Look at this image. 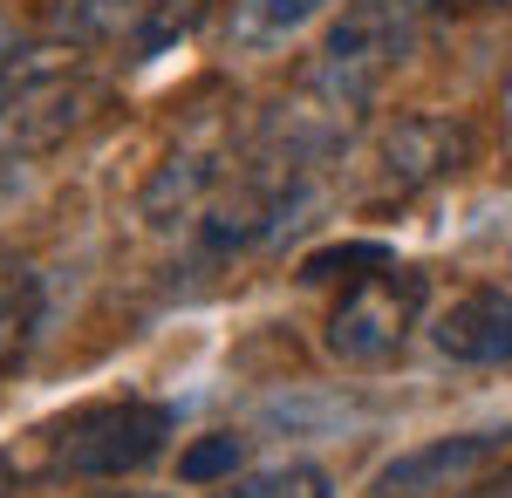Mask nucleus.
Masks as SVG:
<instances>
[{
  "mask_svg": "<svg viewBox=\"0 0 512 498\" xmlns=\"http://www.w3.org/2000/svg\"><path fill=\"white\" fill-rule=\"evenodd\" d=\"M14 492H21V471H14V458L0 451V498H14Z\"/></svg>",
  "mask_w": 512,
  "mask_h": 498,
  "instance_id": "15",
  "label": "nucleus"
},
{
  "mask_svg": "<svg viewBox=\"0 0 512 498\" xmlns=\"http://www.w3.org/2000/svg\"><path fill=\"white\" fill-rule=\"evenodd\" d=\"M41 314H48V294L28 267H0V383L28 362V348L41 335Z\"/></svg>",
  "mask_w": 512,
  "mask_h": 498,
  "instance_id": "9",
  "label": "nucleus"
},
{
  "mask_svg": "<svg viewBox=\"0 0 512 498\" xmlns=\"http://www.w3.org/2000/svg\"><path fill=\"white\" fill-rule=\"evenodd\" d=\"M103 110V82L89 69H28L14 89H0V164L48 157Z\"/></svg>",
  "mask_w": 512,
  "mask_h": 498,
  "instance_id": "4",
  "label": "nucleus"
},
{
  "mask_svg": "<svg viewBox=\"0 0 512 498\" xmlns=\"http://www.w3.org/2000/svg\"><path fill=\"white\" fill-rule=\"evenodd\" d=\"M396 253L383 246V239H342V246H321V253H308L301 260V280H362V273H376V267H390Z\"/></svg>",
  "mask_w": 512,
  "mask_h": 498,
  "instance_id": "11",
  "label": "nucleus"
},
{
  "mask_svg": "<svg viewBox=\"0 0 512 498\" xmlns=\"http://www.w3.org/2000/svg\"><path fill=\"white\" fill-rule=\"evenodd\" d=\"M7 62H14V28L0 21V69H7Z\"/></svg>",
  "mask_w": 512,
  "mask_h": 498,
  "instance_id": "16",
  "label": "nucleus"
},
{
  "mask_svg": "<svg viewBox=\"0 0 512 498\" xmlns=\"http://www.w3.org/2000/svg\"><path fill=\"white\" fill-rule=\"evenodd\" d=\"M335 478L308 458H287V464H267V471H246V478H226L212 498H328Z\"/></svg>",
  "mask_w": 512,
  "mask_h": 498,
  "instance_id": "10",
  "label": "nucleus"
},
{
  "mask_svg": "<svg viewBox=\"0 0 512 498\" xmlns=\"http://www.w3.org/2000/svg\"><path fill=\"white\" fill-rule=\"evenodd\" d=\"M328 7H342V0H233L226 35H233V48H246V55H274V48H287L301 28H315Z\"/></svg>",
  "mask_w": 512,
  "mask_h": 498,
  "instance_id": "8",
  "label": "nucleus"
},
{
  "mask_svg": "<svg viewBox=\"0 0 512 498\" xmlns=\"http://www.w3.org/2000/svg\"><path fill=\"white\" fill-rule=\"evenodd\" d=\"M171 437H178V410L158 396H103L41 430L48 478H130L158 464Z\"/></svg>",
  "mask_w": 512,
  "mask_h": 498,
  "instance_id": "2",
  "label": "nucleus"
},
{
  "mask_svg": "<svg viewBox=\"0 0 512 498\" xmlns=\"http://www.w3.org/2000/svg\"><path fill=\"white\" fill-rule=\"evenodd\" d=\"M417 21H424V0H342L335 28L315 48V62L301 69L294 96L267 123L260 151L308 164V171L328 164L355 137L369 103L383 96V82L403 69V55L417 48Z\"/></svg>",
  "mask_w": 512,
  "mask_h": 498,
  "instance_id": "1",
  "label": "nucleus"
},
{
  "mask_svg": "<svg viewBox=\"0 0 512 498\" xmlns=\"http://www.w3.org/2000/svg\"><path fill=\"white\" fill-rule=\"evenodd\" d=\"M7 192H14V178H7V164H0V205H7Z\"/></svg>",
  "mask_w": 512,
  "mask_h": 498,
  "instance_id": "17",
  "label": "nucleus"
},
{
  "mask_svg": "<svg viewBox=\"0 0 512 498\" xmlns=\"http://www.w3.org/2000/svg\"><path fill=\"white\" fill-rule=\"evenodd\" d=\"M137 7L144 0H55V21H62L69 41H103V35H117Z\"/></svg>",
  "mask_w": 512,
  "mask_h": 498,
  "instance_id": "12",
  "label": "nucleus"
},
{
  "mask_svg": "<svg viewBox=\"0 0 512 498\" xmlns=\"http://www.w3.org/2000/svg\"><path fill=\"white\" fill-rule=\"evenodd\" d=\"M103 498H164V492H103Z\"/></svg>",
  "mask_w": 512,
  "mask_h": 498,
  "instance_id": "18",
  "label": "nucleus"
},
{
  "mask_svg": "<svg viewBox=\"0 0 512 498\" xmlns=\"http://www.w3.org/2000/svg\"><path fill=\"white\" fill-rule=\"evenodd\" d=\"M458 7H485V0H458Z\"/></svg>",
  "mask_w": 512,
  "mask_h": 498,
  "instance_id": "19",
  "label": "nucleus"
},
{
  "mask_svg": "<svg viewBox=\"0 0 512 498\" xmlns=\"http://www.w3.org/2000/svg\"><path fill=\"white\" fill-rule=\"evenodd\" d=\"M472 164V130L465 123H451V116H403L390 137H383V198H417L444 185V178H458Z\"/></svg>",
  "mask_w": 512,
  "mask_h": 498,
  "instance_id": "6",
  "label": "nucleus"
},
{
  "mask_svg": "<svg viewBox=\"0 0 512 498\" xmlns=\"http://www.w3.org/2000/svg\"><path fill=\"white\" fill-rule=\"evenodd\" d=\"M424 301H431V280L417 267H403V260H390V267L362 273L335 294L328 321H321V348L342 369H383V362L403 355L410 328L424 321Z\"/></svg>",
  "mask_w": 512,
  "mask_h": 498,
  "instance_id": "3",
  "label": "nucleus"
},
{
  "mask_svg": "<svg viewBox=\"0 0 512 498\" xmlns=\"http://www.w3.org/2000/svg\"><path fill=\"white\" fill-rule=\"evenodd\" d=\"M431 342L444 362L499 369L512 362V287H472L431 321Z\"/></svg>",
  "mask_w": 512,
  "mask_h": 498,
  "instance_id": "7",
  "label": "nucleus"
},
{
  "mask_svg": "<svg viewBox=\"0 0 512 498\" xmlns=\"http://www.w3.org/2000/svg\"><path fill=\"white\" fill-rule=\"evenodd\" d=\"M144 7H151V21H144V35H137V41H144V55H158L171 35H178V41L192 35L212 0H144Z\"/></svg>",
  "mask_w": 512,
  "mask_h": 498,
  "instance_id": "14",
  "label": "nucleus"
},
{
  "mask_svg": "<svg viewBox=\"0 0 512 498\" xmlns=\"http://www.w3.org/2000/svg\"><path fill=\"white\" fill-rule=\"evenodd\" d=\"M512 444V430H465V437H431L417 451L390 458L369 478V498H437L465 492L472 478H485V464H499Z\"/></svg>",
  "mask_w": 512,
  "mask_h": 498,
  "instance_id": "5",
  "label": "nucleus"
},
{
  "mask_svg": "<svg viewBox=\"0 0 512 498\" xmlns=\"http://www.w3.org/2000/svg\"><path fill=\"white\" fill-rule=\"evenodd\" d=\"M239 458H246V437H233V430H219V437H205V444H192V451L178 458V471H185L192 485H212V478L226 485V478L239 471Z\"/></svg>",
  "mask_w": 512,
  "mask_h": 498,
  "instance_id": "13",
  "label": "nucleus"
}]
</instances>
